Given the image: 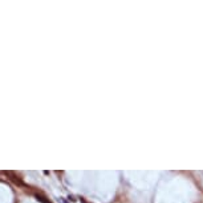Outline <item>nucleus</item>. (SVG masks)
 I'll return each instance as SVG.
<instances>
[{
	"label": "nucleus",
	"instance_id": "nucleus-3",
	"mask_svg": "<svg viewBox=\"0 0 203 203\" xmlns=\"http://www.w3.org/2000/svg\"><path fill=\"white\" fill-rule=\"evenodd\" d=\"M62 202H64V203H66V200H65V199H62Z\"/></svg>",
	"mask_w": 203,
	"mask_h": 203
},
{
	"label": "nucleus",
	"instance_id": "nucleus-1",
	"mask_svg": "<svg viewBox=\"0 0 203 203\" xmlns=\"http://www.w3.org/2000/svg\"><path fill=\"white\" fill-rule=\"evenodd\" d=\"M4 174H5V176L11 180L12 183H15L16 186H24L23 179H21L15 171H9V170H8V171H4Z\"/></svg>",
	"mask_w": 203,
	"mask_h": 203
},
{
	"label": "nucleus",
	"instance_id": "nucleus-2",
	"mask_svg": "<svg viewBox=\"0 0 203 203\" xmlns=\"http://www.w3.org/2000/svg\"><path fill=\"white\" fill-rule=\"evenodd\" d=\"M34 196H36V199H37L38 202H41V203H52L46 196L42 195V194H34Z\"/></svg>",
	"mask_w": 203,
	"mask_h": 203
}]
</instances>
